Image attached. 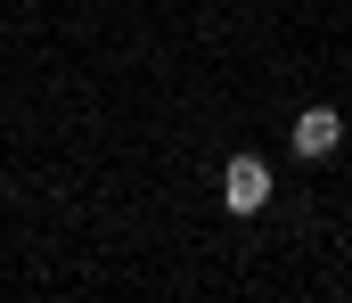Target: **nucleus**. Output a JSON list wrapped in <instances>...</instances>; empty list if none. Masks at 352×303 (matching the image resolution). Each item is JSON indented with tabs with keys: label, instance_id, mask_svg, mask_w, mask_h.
I'll return each instance as SVG.
<instances>
[{
	"label": "nucleus",
	"instance_id": "f257e3e1",
	"mask_svg": "<svg viewBox=\"0 0 352 303\" xmlns=\"http://www.w3.org/2000/svg\"><path fill=\"white\" fill-rule=\"evenodd\" d=\"M221 205H230V213H263L270 205V164L263 156H230V164H221Z\"/></svg>",
	"mask_w": 352,
	"mask_h": 303
},
{
	"label": "nucleus",
	"instance_id": "f03ea898",
	"mask_svg": "<svg viewBox=\"0 0 352 303\" xmlns=\"http://www.w3.org/2000/svg\"><path fill=\"white\" fill-rule=\"evenodd\" d=\"M287 139H295V156H303V164H328V156L344 148V115H336V106H303Z\"/></svg>",
	"mask_w": 352,
	"mask_h": 303
}]
</instances>
